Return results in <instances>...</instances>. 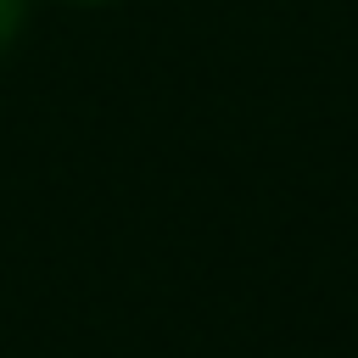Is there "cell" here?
<instances>
[{"label":"cell","instance_id":"obj_1","mask_svg":"<svg viewBox=\"0 0 358 358\" xmlns=\"http://www.w3.org/2000/svg\"><path fill=\"white\" fill-rule=\"evenodd\" d=\"M22 11H28V0H0V50H6L11 34L22 28Z\"/></svg>","mask_w":358,"mask_h":358}]
</instances>
